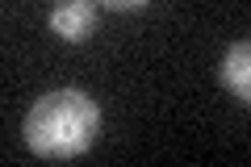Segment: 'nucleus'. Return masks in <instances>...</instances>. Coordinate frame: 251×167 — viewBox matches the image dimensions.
<instances>
[{
  "mask_svg": "<svg viewBox=\"0 0 251 167\" xmlns=\"http://www.w3.org/2000/svg\"><path fill=\"white\" fill-rule=\"evenodd\" d=\"M21 138L38 159H75L100 138V105L80 88H54L29 105Z\"/></svg>",
  "mask_w": 251,
  "mask_h": 167,
  "instance_id": "obj_1",
  "label": "nucleus"
},
{
  "mask_svg": "<svg viewBox=\"0 0 251 167\" xmlns=\"http://www.w3.org/2000/svg\"><path fill=\"white\" fill-rule=\"evenodd\" d=\"M46 25L67 46L88 42L92 29H97V0H54L50 13H46Z\"/></svg>",
  "mask_w": 251,
  "mask_h": 167,
  "instance_id": "obj_2",
  "label": "nucleus"
},
{
  "mask_svg": "<svg viewBox=\"0 0 251 167\" xmlns=\"http://www.w3.org/2000/svg\"><path fill=\"white\" fill-rule=\"evenodd\" d=\"M218 79H222V88L230 92L239 105L251 100V42H247V38H239V42L222 54V63H218Z\"/></svg>",
  "mask_w": 251,
  "mask_h": 167,
  "instance_id": "obj_3",
  "label": "nucleus"
},
{
  "mask_svg": "<svg viewBox=\"0 0 251 167\" xmlns=\"http://www.w3.org/2000/svg\"><path fill=\"white\" fill-rule=\"evenodd\" d=\"M100 9H109V13H143L151 0H97Z\"/></svg>",
  "mask_w": 251,
  "mask_h": 167,
  "instance_id": "obj_4",
  "label": "nucleus"
}]
</instances>
